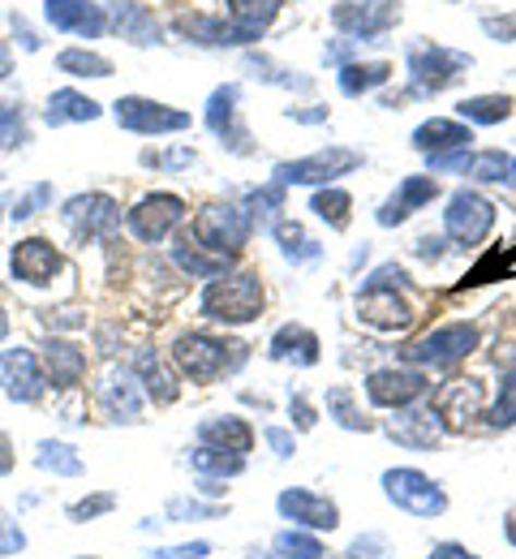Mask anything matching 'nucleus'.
Listing matches in <instances>:
<instances>
[{
	"label": "nucleus",
	"instance_id": "f257e3e1",
	"mask_svg": "<svg viewBox=\"0 0 516 559\" xmlns=\"http://www.w3.org/2000/svg\"><path fill=\"white\" fill-rule=\"evenodd\" d=\"M203 314L228 323V328H241V323H254L263 314V280L254 272H241V276H220L207 284L203 293Z\"/></svg>",
	"mask_w": 516,
	"mask_h": 559
},
{
	"label": "nucleus",
	"instance_id": "f03ea898",
	"mask_svg": "<svg viewBox=\"0 0 516 559\" xmlns=\"http://www.w3.org/2000/svg\"><path fill=\"white\" fill-rule=\"evenodd\" d=\"M241 349H245V345H224V341L207 336V332H185V336L172 341V361H177V370H181L185 379L212 383V379H220L224 370H232V366L245 357Z\"/></svg>",
	"mask_w": 516,
	"mask_h": 559
},
{
	"label": "nucleus",
	"instance_id": "7ed1b4c3",
	"mask_svg": "<svg viewBox=\"0 0 516 559\" xmlns=\"http://www.w3.org/2000/svg\"><path fill=\"white\" fill-rule=\"evenodd\" d=\"M250 233H254V219L241 207H232V203H212L194 219V241L203 250H212V254H241Z\"/></svg>",
	"mask_w": 516,
	"mask_h": 559
},
{
	"label": "nucleus",
	"instance_id": "20e7f679",
	"mask_svg": "<svg viewBox=\"0 0 516 559\" xmlns=\"http://www.w3.org/2000/svg\"><path fill=\"white\" fill-rule=\"evenodd\" d=\"M362 168V155L349 151V146H323L305 159H293V164H276V181L280 186H327L345 173Z\"/></svg>",
	"mask_w": 516,
	"mask_h": 559
},
{
	"label": "nucleus",
	"instance_id": "39448f33",
	"mask_svg": "<svg viewBox=\"0 0 516 559\" xmlns=\"http://www.w3.org/2000/svg\"><path fill=\"white\" fill-rule=\"evenodd\" d=\"M473 349H478V328L473 323H447V328L427 332L422 341H413L405 349V361H413V366H456Z\"/></svg>",
	"mask_w": 516,
	"mask_h": 559
},
{
	"label": "nucleus",
	"instance_id": "423d86ee",
	"mask_svg": "<svg viewBox=\"0 0 516 559\" xmlns=\"http://www.w3.org/2000/svg\"><path fill=\"white\" fill-rule=\"evenodd\" d=\"M383 495L409 516H440L447 508V495L440 490V483H431L418 469H387L383 474Z\"/></svg>",
	"mask_w": 516,
	"mask_h": 559
},
{
	"label": "nucleus",
	"instance_id": "0eeeda50",
	"mask_svg": "<svg viewBox=\"0 0 516 559\" xmlns=\"http://www.w3.org/2000/svg\"><path fill=\"white\" fill-rule=\"evenodd\" d=\"M443 228H447L452 241H460V246H478V241H487V233L495 228V203H487V199L473 194V190H460V194L447 199Z\"/></svg>",
	"mask_w": 516,
	"mask_h": 559
},
{
	"label": "nucleus",
	"instance_id": "6e6552de",
	"mask_svg": "<svg viewBox=\"0 0 516 559\" xmlns=\"http://www.w3.org/2000/svg\"><path fill=\"white\" fill-rule=\"evenodd\" d=\"M469 66H473V57H465V52H447V48H440V44H431V48H413V52H409L413 95H435V91H443V86H452Z\"/></svg>",
	"mask_w": 516,
	"mask_h": 559
},
{
	"label": "nucleus",
	"instance_id": "1a4fd4ad",
	"mask_svg": "<svg viewBox=\"0 0 516 559\" xmlns=\"http://www.w3.org/2000/svg\"><path fill=\"white\" fill-rule=\"evenodd\" d=\"M61 215L74 228L77 241H108L117 233V224H121V207L108 194H77V199L65 203Z\"/></svg>",
	"mask_w": 516,
	"mask_h": 559
},
{
	"label": "nucleus",
	"instance_id": "9d476101",
	"mask_svg": "<svg viewBox=\"0 0 516 559\" xmlns=\"http://www.w3.org/2000/svg\"><path fill=\"white\" fill-rule=\"evenodd\" d=\"M117 126H125L134 134H181V130H190V112L130 95V99H117Z\"/></svg>",
	"mask_w": 516,
	"mask_h": 559
},
{
	"label": "nucleus",
	"instance_id": "9b49d317",
	"mask_svg": "<svg viewBox=\"0 0 516 559\" xmlns=\"http://www.w3.org/2000/svg\"><path fill=\"white\" fill-rule=\"evenodd\" d=\"M0 388H4L9 401H22V405L39 401L44 388H48V379H44V370H39V357L31 349L0 353Z\"/></svg>",
	"mask_w": 516,
	"mask_h": 559
},
{
	"label": "nucleus",
	"instance_id": "f8f14e48",
	"mask_svg": "<svg viewBox=\"0 0 516 559\" xmlns=\"http://www.w3.org/2000/svg\"><path fill=\"white\" fill-rule=\"evenodd\" d=\"M422 392H427V374H422V370L387 366V370H374L367 379L370 405H379V409H405V405H413Z\"/></svg>",
	"mask_w": 516,
	"mask_h": 559
},
{
	"label": "nucleus",
	"instance_id": "ddd939ff",
	"mask_svg": "<svg viewBox=\"0 0 516 559\" xmlns=\"http://www.w3.org/2000/svg\"><path fill=\"white\" fill-rule=\"evenodd\" d=\"M185 215V203L177 194H147L139 207L130 211V233L139 241H164Z\"/></svg>",
	"mask_w": 516,
	"mask_h": 559
},
{
	"label": "nucleus",
	"instance_id": "4468645a",
	"mask_svg": "<svg viewBox=\"0 0 516 559\" xmlns=\"http://www.w3.org/2000/svg\"><path fill=\"white\" fill-rule=\"evenodd\" d=\"M9 267H13V276L22 280V284H52V276L65 267V259H61V250H57L52 241L26 237V241L13 246Z\"/></svg>",
	"mask_w": 516,
	"mask_h": 559
},
{
	"label": "nucleus",
	"instance_id": "2eb2a0df",
	"mask_svg": "<svg viewBox=\"0 0 516 559\" xmlns=\"http://www.w3.org/2000/svg\"><path fill=\"white\" fill-rule=\"evenodd\" d=\"M358 314L367 319L370 328H379V332H405V328L418 319L413 306H409L396 288H362Z\"/></svg>",
	"mask_w": 516,
	"mask_h": 559
},
{
	"label": "nucleus",
	"instance_id": "dca6fc26",
	"mask_svg": "<svg viewBox=\"0 0 516 559\" xmlns=\"http://www.w3.org/2000/svg\"><path fill=\"white\" fill-rule=\"evenodd\" d=\"M332 22L353 39H374L392 26V4L387 0H340L332 9Z\"/></svg>",
	"mask_w": 516,
	"mask_h": 559
},
{
	"label": "nucleus",
	"instance_id": "f3484780",
	"mask_svg": "<svg viewBox=\"0 0 516 559\" xmlns=\"http://www.w3.org/2000/svg\"><path fill=\"white\" fill-rule=\"evenodd\" d=\"M276 508H280V516H289L297 525H305V530H336L340 525V508L332 503V499H323V495H314V490H285L280 499H276Z\"/></svg>",
	"mask_w": 516,
	"mask_h": 559
},
{
	"label": "nucleus",
	"instance_id": "a211bd4d",
	"mask_svg": "<svg viewBox=\"0 0 516 559\" xmlns=\"http://www.w3.org/2000/svg\"><path fill=\"white\" fill-rule=\"evenodd\" d=\"M44 13H48V22H52L57 31H70V35L99 39V35L108 31V13H104V4H95V0H48Z\"/></svg>",
	"mask_w": 516,
	"mask_h": 559
},
{
	"label": "nucleus",
	"instance_id": "6ab92c4d",
	"mask_svg": "<svg viewBox=\"0 0 516 559\" xmlns=\"http://www.w3.org/2000/svg\"><path fill=\"white\" fill-rule=\"evenodd\" d=\"M443 418L435 409H396V418L387 421V435L396 439V443H405V448H435L443 439Z\"/></svg>",
	"mask_w": 516,
	"mask_h": 559
},
{
	"label": "nucleus",
	"instance_id": "aec40b11",
	"mask_svg": "<svg viewBox=\"0 0 516 559\" xmlns=\"http://www.w3.org/2000/svg\"><path fill=\"white\" fill-rule=\"evenodd\" d=\"M435 414L443 418L447 430H465L469 421L482 414V383L478 379H456L440 392V405Z\"/></svg>",
	"mask_w": 516,
	"mask_h": 559
},
{
	"label": "nucleus",
	"instance_id": "412c9836",
	"mask_svg": "<svg viewBox=\"0 0 516 559\" xmlns=\"http://www.w3.org/2000/svg\"><path fill=\"white\" fill-rule=\"evenodd\" d=\"M228 4V26L237 44H254L280 13V0H224Z\"/></svg>",
	"mask_w": 516,
	"mask_h": 559
},
{
	"label": "nucleus",
	"instance_id": "4be33fe9",
	"mask_svg": "<svg viewBox=\"0 0 516 559\" xmlns=\"http://www.w3.org/2000/svg\"><path fill=\"white\" fill-rule=\"evenodd\" d=\"M435 194H440V186H435L431 177H405V181H400V190H396V194L383 203V211H379V224H383V228H392V224L409 219L418 207H427Z\"/></svg>",
	"mask_w": 516,
	"mask_h": 559
},
{
	"label": "nucleus",
	"instance_id": "5701e85b",
	"mask_svg": "<svg viewBox=\"0 0 516 559\" xmlns=\"http://www.w3.org/2000/svg\"><path fill=\"white\" fill-rule=\"evenodd\" d=\"M237 95H241L237 86H220V91L212 95V104H207V126H212V134L228 142L237 155H245V151H250L245 142L250 139H245V130L237 126Z\"/></svg>",
	"mask_w": 516,
	"mask_h": 559
},
{
	"label": "nucleus",
	"instance_id": "b1692460",
	"mask_svg": "<svg viewBox=\"0 0 516 559\" xmlns=\"http://www.w3.org/2000/svg\"><path fill=\"white\" fill-rule=\"evenodd\" d=\"M473 142L465 121H447V117H431L427 126L413 130V146L427 155H447V151H465Z\"/></svg>",
	"mask_w": 516,
	"mask_h": 559
},
{
	"label": "nucleus",
	"instance_id": "393cba45",
	"mask_svg": "<svg viewBox=\"0 0 516 559\" xmlns=\"http://www.w3.org/2000/svg\"><path fill=\"white\" fill-rule=\"evenodd\" d=\"M44 370H48V383L52 388H77L82 383V374H86V353L70 345V341H48V349H44Z\"/></svg>",
	"mask_w": 516,
	"mask_h": 559
},
{
	"label": "nucleus",
	"instance_id": "a878e982",
	"mask_svg": "<svg viewBox=\"0 0 516 559\" xmlns=\"http://www.w3.org/2000/svg\"><path fill=\"white\" fill-rule=\"evenodd\" d=\"M199 439L212 448H224V452H237V456H245L254 448V430L241 418H207L199 426Z\"/></svg>",
	"mask_w": 516,
	"mask_h": 559
},
{
	"label": "nucleus",
	"instance_id": "bb28decb",
	"mask_svg": "<svg viewBox=\"0 0 516 559\" xmlns=\"http://www.w3.org/2000/svg\"><path fill=\"white\" fill-rule=\"evenodd\" d=\"M112 22H117L121 39H134V44H159V22H155V13L143 9L139 0H117V4H112Z\"/></svg>",
	"mask_w": 516,
	"mask_h": 559
},
{
	"label": "nucleus",
	"instance_id": "cd10ccee",
	"mask_svg": "<svg viewBox=\"0 0 516 559\" xmlns=\"http://www.w3.org/2000/svg\"><path fill=\"white\" fill-rule=\"evenodd\" d=\"M104 405L117 421H139V409H143V396H139V383L130 370H112L108 383H104Z\"/></svg>",
	"mask_w": 516,
	"mask_h": 559
},
{
	"label": "nucleus",
	"instance_id": "c85d7f7f",
	"mask_svg": "<svg viewBox=\"0 0 516 559\" xmlns=\"http://www.w3.org/2000/svg\"><path fill=\"white\" fill-rule=\"evenodd\" d=\"M272 357L276 361H297V366H314L319 361V336L314 332H305V328H280L276 336H272Z\"/></svg>",
	"mask_w": 516,
	"mask_h": 559
},
{
	"label": "nucleus",
	"instance_id": "c756f323",
	"mask_svg": "<svg viewBox=\"0 0 516 559\" xmlns=\"http://www.w3.org/2000/svg\"><path fill=\"white\" fill-rule=\"evenodd\" d=\"M99 117V104L77 95V91H52L48 99V126H70V121H95Z\"/></svg>",
	"mask_w": 516,
	"mask_h": 559
},
{
	"label": "nucleus",
	"instance_id": "7c9ffc66",
	"mask_svg": "<svg viewBox=\"0 0 516 559\" xmlns=\"http://www.w3.org/2000/svg\"><path fill=\"white\" fill-rule=\"evenodd\" d=\"M139 379H143V392H147L155 405H172L177 401V383H172V374H168V366L155 357V353H139Z\"/></svg>",
	"mask_w": 516,
	"mask_h": 559
},
{
	"label": "nucleus",
	"instance_id": "2f4dec72",
	"mask_svg": "<svg viewBox=\"0 0 516 559\" xmlns=\"http://www.w3.org/2000/svg\"><path fill=\"white\" fill-rule=\"evenodd\" d=\"M190 465H194L203 478H220V483H224V478H237V474L245 469V456L203 443V448H194V452H190Z\"/></svg>",
	"mask_w": 516,
	"mask_h": 559
},
{
	"label": "nucleus",
	"instance_id": "473e14b6",
	"mask_svg": "<svg viewBox=\"0 0 516 559\" xmlns=\"http://www.w3.org/2000/svg\"><path fill=\"white\" fill-rule=\"evenodd\" d=\"M513 117V95H473L460 104V121H473V126H500Z\"/></svg>",
	"mask_w": 516,
	"mask_h": 559
},
{
	"label": "nucleus",
	"instance_id": "72a5a7b5",
	"mask_svg": "<svg viewBox=\"0 0 516 559\" xmlns=\"http://www.w3.org/2000/svg\"><path fill=\"white\" fill-rule=\"evenodd\" d=\"M172 259H177L181 272H190V276L199 280H220L228 272V263H232V254H199V246H190V241L177 246Z\"/></svg>",
	"mask_w": 516,
	"mask_h": 559
},
{
	"label": "nucleus",
	"instance_id": "f704fd0d",
	"mask_svg": "<svg viewBox=\"0 0 516 559\" xmlns=\"http://www.w3.org/2000/svg\"><path fill=\"white\" fill-rule=\"evenodd\" d=\"M35 465L44 469V474H57V478H77L82 474V456H77L70 443H39V452H35Z\"/></svg>",
	"mask_w": 516,
	"mask_h": 559
},
{
	"label": "nucleus",
	"instance_id": "c9c22d12",
	"mask_svg": "<svg viewBox=\"0 0 516 559\" xmlns=\"http://www.w3.org/2000/svg\"><path fill=\"white\" fill-rule=\"evenodd\" d=\"M392 78V66L387 61H370V66H345L340 70V91L345 95H367L374 86H383Z\"/></svg>",
	"mask_w": 516,
	"mask_h": 559
},
{
	"label": "nucleus",
	"instance_id": "e433bc0d",
	"mask_svg": "<svg viewBox=\"0 0 516 559\" xmlns=\"http://www.w3.org/2000/svg\"><path fill=\"white\" fill-rule=\"evenodd\" d=\"M349 207H353V203H349V194H345V190H319V194L310 199V211H314L319 219H327L336 233H340V228H349Z\"/></svg>",
	"mask_w": 516,
	"mask_h": 559
},
{
	"label": "nucleus",
	"instance_id": "4c0bfd02",
	"mask_svg": "<svg viewBox=\"0 0 516 559\" xmlns=\"http://www.w3.org/2000/svg\"><path fill=\"white\" fill-rule=\"evenodd\" d=\"M57 66L74 78H112V61L99 57V52H82V48H70L57 57Z\"/></svg>",
	"mask_w": 516,
	"mask_h": 559
},
{
	"label": "nucleus",
	"instance_id": "58836bf2",
	"mask_svg": "<svg viewBox=\"0 0 516 559\" xmlns=\"http://www.w3.org/2000/svg\"><path fill=\"white\" fill-rule=\"evenodd\" d=\"M469 177L473 181H508L513 159L504 151H478V155H469Z\"/></svg>",
	"mask_w": 516,
	"mask_h": 559
},
{
	"label": "nucleus",
	"instance_id": "ea45409f",
	"mask_svg": "<svg viewBox=\"0 0 516 559\" xmlns=\"http://www.w3.org/2000/svg\"><path fill=\"white\" fill-rule=\"evenodd\" d=\"M513 421H516V370H504V379H500V396H495V405H491V426L508 430Z\"/></svg>",
	"mask_w": 516,
	"mask_h": 559
},
{
	"label": "nucleus",
	"instance_id": "a19ab883",
	"mask_svg": "<svg viewBox=\"0 0 516 559\" xmlns=\"http://www.w3.org/2000/svg\"><path fill=\"white\" fill-rule=\"evenodd\" d=\"M276 551H280L285 559H323V556H327L319 538L297 534V530H289V534H280V538H276Z\"/></svg>",
	"mask_w": 516,
	"mask_h": 559
},
{
	"label": "nucleus",
	"instance_id": "79ce46f5",
	"mask_svg": "<svg viewBox=\"0 0 516 559\" xmlns=\"http://www.w3.org/2000/svg\"><path fill=\"white\" fill-rule=\"evenodd\" d=\"M276 237H280V246H285V254H289V259H319V246H314V241H305L301 224L280 219V224H276Z\"/></svg>",
	"mask_w": 516,
	"mask_h": 559
},
{
	"label": "nucleus",
	"instance_id": "37998d69",
	"mask_svg": "<svg viewBox=\"0 0 516 559\" xmlns=\"http://www.w3.org/2000/svg\"><path fill=\"white\" fill-rule=\"evenodd\" d=\"M327 409L336 414V421H340L345 430H370V421L353 409V392H349V388H336V392L327 396Z\"/></svg>",
	"mask_w": 516,
	"mask_h": 559
},
{
	"label": "nucleus",
	"instance_id": "c03bdc74",
	"mask_svg": "<svg viewBox=\"0 0 516 559\" xmlns=\"http://www.w3.org/2000/svg\"><path fill=\"white\" fill-rule=\"evenodd\" d=\"M250 207H254V215L272 219L276 211L285 207V186L276 181V186H263V190H254V194H250Z\"/></svg>",
	"mask_w": 516,
	"mask_h": 559
},
{
	"label": "nucleus",
	"instance_id": "a18cd8bd",
	"mask_svg": "<svg viewBox=\"0 0 516 559\" xmlns=\"http://www.w3.org/2000/svg\"><path fill=\"white\" fill-rule=\"evenodd\" d=\"M117 508V495H91V499H77L74 508H70V521H91V516H104V512H112Z\"/></svg>",
	"mask_w": 516,
	"mask_h": 559
},
{
	"label": "nucleus",
	"instance_id": "49530a36",
	"mask_svg": "<svg viewBox=\"0 0 516 559\" xmlns=\"http://www.w3.org/2000/svg\"><path fill=\"white\" fill-rule=\"evenodd\" d=\"M224 508H216V503H199V499H172V503H168V516H172V521H185V516H207V521H212V516H220Z\"/></svg>",
	"mask_w": 516,
	"mask_h": 559
},
{
	"label": "nucleus",
	"instance_id": "de8ad7c7",
	"mask_svg": "<svg viewBox=\"0 0 516 559\" xmlns=\"http://www.w3.org/2000/svg\"><path fill=\"white\" fill-rule=\"evenodd\" d=\"M44 203H52V186H35L26 199H17V207L9 211V215H13V219H31Z\"/></svg>",
	"mask_w": 516,
	"mask_h": 559
},
{
	"label": "nucleus",
	"instance_id": "09e8293b",
	"mask_svg": "<svg viewBox=\"0 0 516 559\" xmlns=\"http://www.w3.org/2000/svg\"><path fill=\"white\" fill-rule=\"evenodd\" d=\"M431 173H469V155H465V151L431 155Z\"/></svg>",
	"mask_w": 516,
	"mask_h": 559
},
{
	"label": "nucleus",
	"instance_id": "8fccbe9b",
	"mask_svg": "<svg viewBox=\"0 0 516 559\" xmlns=\"http://www.w3.org/2000/svg\"><path fill=\"white\" fill-rule=\"evenodd\" d=\"M263 439L272 443V452H276L280 461H289V456H293V435H289V430H280V426H267V430H263Z\"/></svg>",
	"mask_w": 516,
	"mask_h": 559
},
{
	"label": "nucleus",
	"instance_id": "3c124183",
	"mask_svg": "<svg viewBox=\"0 0 516 559\" xmlns=\"http://www.w3.org/2000/svg\"><path fill=\"white\" fill-rule=\"evenodd\" d=\"M212 551V543H190V547H164V551H151V559H203Z\"/></svg>",
	"mask_w": 516,
	"mask_h": 559
},
{
	"label": "nucleus",
	"instance_id": "603ef678",
	"mask_svg": "<svg viewBox=\"0 0 516 559\" xmlns=\"http://www.w3.org/2000/svg\"><path fill=\"white\" fill-rule=\"evenodd\" d=\"M482 26H487L495 39H504V44H508V39H516V13H513V17H482Z\"/></svg>",
	"mask_w": 516,
	"mask_h": 559
},
{
	"label": "nucleus",
	"instance_id": "864d4df0",
	"mask_svg": "<svg viewBox=\"0 0 516 559\" xmlns=\"http://www.w3.org/2000/svg\"><path fill=\"white\" fill-rule=\"evenodd\" d=\"M289 414L297 418L301 430H310V426H314V409H310V401H305V396H293V401H289Z\"/></svg>",
	"mask_w": 516,
	"mask_h": 559
},
{
	"label": "nucleus",
	"instance_id": "5fc2aeb1",
	"mask_svg": "<svg viewBox=\"0 0 516 559\" xmlns=\"http://www.w3.org/2000/svg\"><path fill=\"white\" fill-rule=\"evenodd\" d=\"M427 559H478V556H473V551H465V547H456V543H440Z\"/></svg>",
	"mask_w": 516,
	"mask_h": 559
},
{
	"label": "nucleus",
	"instance_id": "6e6d98bb",
	"mask_svg": "<svg viewBox=\"0 0 516 559\" xmlns=\"http://www.w3.org/2000/svg\"><path fill=\"white\" fill-rule=\"evenodd\" d=\"M353 52V39H340V44H332V48H323V61H332V66H340L345 57Z\"/></svg>",
	"mask_w": 516,
	"mask_h": 559
},
{
	"label": "nucleus",
	"instance_id": "4d7b16f0",
	"mask_svg": "<svg viewBox=\"0 0 516 559\" xmlns=\"http://www.w3.org/2000/svg\"><path fill=\"white\" fill-rule=\"evenodd\" d=\"M443 241L440 237H418V259H440Z\"/></svg>",
	"mask_w": 516,
	"mask_h": 559
},
{
	"label": "nucleus",
	"instance_id": "13d9d810",
	"mask_svg": "<svg viewBox=\"0 0 516 559\" xmlns=\"http://www.w3.org/2000/svg\"><path fill=\"white\" fill-rule=\"evenodd\" d=\"M13 469V448H9V439L0 435V474H9Z\"/></svg>",
	"mask_w": 516,
	"mask_h": 559
},
{
	"label": "nucleus",
	"instance_id": "bf43d9fd",
	"mask_svg": "<svg viewBox=\"0 0 516 559\" xmlns=\"http://www.w3.org/2000/svg\"><path fill=\"white\" fill-rule=\"evenodd\" d=\"M289 117H293V121H310V126H314V121H327V112H289Z\"/></svg>",
	"mask_w": 516,
	"mask_h": 559
},
{
	"label": "nucleus",
	"instance_id": "052dcab7",
	"mask_svg": "<svg viewBox=\"0 0 516 559\" xmlns=\"http://www.w3.org/2000/svg\"><path fill=\"white\" fill-rule=\"evenodd\" d=\"M504 534H508V543L516 547V508L508 512V521H504Z\"/></svg>",
	"mask_w": 516,
	"mask_h": 559
},
{
	"label": "nucleus",
	"instance_id": "680f3d73",
	"mask_svg": "<svg viewBox=\"0 0 516 559\" xmlns=\"http://www.w3.org/2000/svg\"><path fill=\"white\" fill-rule=\"evenodd\" d=\"M4 336H9V314L0 310V341H4Z\"/></svg>",
	"mask_w": 516,
	"mask_h": 559
},
{
	"label": "nucleus",
	"instance_id": "e2e57ef3",
	"mask_svg": "<svg viewBox=\"0 0 516 559\" xmlns=\"http://www.w3.org/2000/svg\"><path fill=\"white\" fill-rule=\"evenodd\" d=\"M0 207H4V199H0Z\"/></svg>",
	"mask_w": 516,
	"mask_h": 559
},
{
	"label": "nucleus",
	"instance_id": "0e129e2a",
	"mask_svg": "<svg viewBox=\"0 0 516 559\" xmlns=\"http://www.w3.org/2000/svg\"><path fill=\"white\" fill-rule=\"evenodd\" d=\"M513 168H516V164H513Z\"/></svg>",
	"mask_w": 516,
	"mask_h": 559
}]
</instances>
